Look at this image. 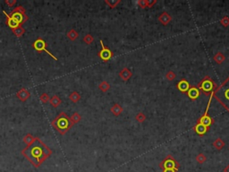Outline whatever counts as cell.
I'll use <instances>...</instances> for the list:
<instances>
[{"label": "cell", "instance_id": "6da1fadb", "mask_svg": "<svg viewBox=\"0 0 229 172\" xmlns=\"http://www.w3.org/2000/svg\"><path fill=\"white\" fill-rule=\"evenodd\" d=\"M21 153L33 165V167L39 168L40 165L52 154V151L39 138L36 137L34 142L26 146Z\"/></svg>", "mask_w": 229, "mask_h": 172}, {"label": "cell", "instance_id": "7a4b0ae2", "mask_svg": "<svg viewBox=\"0 0 229 172\" xmlns=\"http://www.w3.org/2000/svg\"><path fill=\"white\" fill-rule=\"evenodd\" d=\"M51 125L61 135L66 134L69 131V129L74 126L73 122L71 121V118H69L67 114L65 112L59 113L57 117L52 120Z\"/></svg>", "mask_w": 229, "mask_h": 172}, {"label": "cell", "instance_id": "3957f363", "mask_svg": "<svg viewBox=\"0 0 229 172\" xmlns=\"http://www.w3.org/2000/svg\"><path fill=\"white\" fill-rule=\"evenodd\" d=\"M214 97L229 110V78L215 92Z\"/></svg>", "mask_w": 229, "mask_h": 172}, {"label": "cell", "instance_id": "277c9868", "mask_svg": "<svg viewBox=\"0 0 229 172\" xmlns=\"http://www.w3.org/2000/svg\"><path fill=\"white\" fill-rule=\"evenodd\" d=\"M32 48L38 52V53H41L42 51H45V52H47L54 60H56L57 61V58L50 52V51H48L47 49V42L43 39H41V38H38L33 43H32Z\"/></svg>", "mask_w": 229, "mask_h": 172}, {"label": "cell", "instance_id": "5b68a950", "mask_svg": "<svg viewBox=\"0 0 229 172\" xmlns=\"http://www.w3.org/2000/svg\"><path fill=\"white\" fill-rule=\"evenodd\" d=\"M10 16H11L12 18H14L21 26H22V24H23V23L28 20V16H27L25 14L20 13V12L14 11V10H13V11L11 12Z\"/></svg>", "mask_w": 229, "mask_h": 172}, {"label": "cell", "instance_id": "8992f818", "mask_svg": "<svg viewBox=\"0 0 229 172\" xmlns=\"http://www.w3.org/2000/svg\"><path fill=\"white\" fill-rule=\"evenodd\" d=\"M100 43H101V46H102V50L99 53V56L100 57V58L102 60L107 61V60H108L112 57V53H111V51L108 48H105V46L102 43V41H100Z\"/></svg>", "mask_w": 229, "mask_h": 172}, {"label": "cell", "instance_id": "52a82bcc", "mask_svg": "<svg viewBox=\"0 0 229 172\" xmlns=\"http://www.w3.org/2000/svg\"><path fill=\"white\" fill-rule=\"evenodd\" d=\"M214 88V83L211 80L206 79L200 84V89L205 92H210Z\"/></svg>", "mask_w": 229, "mask_h": 172}, {"label": "cell", "instance_id": "ba28073f", "mask_svg": "<svg viewBox=\"0 0 229 172\" xmlns=\"http://www.w3.org/2000/svg\"><path fill=\"white\" fill-rule=\"evenodd\" d=\"M16 97L21 102H26L31 97V93H30V92L26 88H23L19 92H16Z\"/></svg>", "mask_w": 229, "mask_h": 172}, {"label": "cell", "instance_id": "9c48e42d", "mask_svg": "<svg viewBox=\"0 0 229 172\" xmlns=\"http://www.w3.org/2000/svg\"><path fill=\"white\" fill-rule=\"evenodd\" d=\"M3 14H4L5 15V17H6V24H7V26L10 27L12 30H14V29H15V28L21 26V25H20L14 18H12V17L10 16V14H8L5 11H3Z\"/></svg>", "mask_w": 229, "mask_h": 172}, {"label": "cell", "instance_id": "30bf717a", "mask_svg": "<svg viewBox=\"0 0 229 172\" xmlns=\"http://www.w3.org/2000/svg\"><path fill=\"white\" fill-rule=\"evenodd\" d=\"M160 167L163 168L164 170H168V169H173V170H176L177 165L176 163V161L173 159H166L162 164H160Z\"/></svg>", "mask_w": 229, "mask_h": 172}, {"label": "cell", "instance_id": "8fae6325", "mask_svg": "<svg viewBox=\"0 0 229 172\" xmlns=\"http://www.w3.org/2000/svg\"><path fill=\"white\" fill-rule=\"evenodd\" d=\"M200 95V92L197 88L193 87V88H191L189 91H188V96L191 98V100H196Z\"/></svg>", "mask_w": 229, "mask_h": 172}, {"label": "cell", "instance_id": "7c38bea8", "mask_svg": "<svg viewBox=\"0 0 229 172\" xmlns=\"http://www.w3.org/2000/svg\"><path fill=\"white\" fill-rule=\"evenodd\" d=\"M178 89L181 91V92H186V91H188V89L190 88V85H189V83H188V82H186L185 80H183V81H181L179 83H178Z\"/></svg>", "mask_w": 229, "mask_h": 172}, {"label": "cell", "instance_id": "4fadbf2b", "mask_svg": "<svg viewBox=\"0 0 229 172\" xmlns=\"http://www.w3.org/2000/svg\"><path fill=\"white\" fill-rule=\"evenodd\" d=\"M195 131H196V133L199 134L200 136H202V135H204V134L207 132V127L204 126V125H202V124H200V123H199V124L196 126V127H195Z\"/></svg>", "mask_w": 229, "mask_h": 172}, {"label": "cell", "instance_id": "5bb4252c", "mask_svg": "<svg viewBox=\"0 0 229 172\" xmlns=\"http://www.w3.org/2000/svg\"><path fill=\"white\" fill-rule=\"evenodd\" d=\"M49 102L50 104L54 107V108H57L58 106H60V104L62 102V101H61V99L58 97V96H56V95H54L50 100H49Z\"/></svg>", "mask_w": 229, "mask_h": 172}, {"label": "cell", "instance_id": "9a60e30c", "mask_svg": "<svg viewBox=\"0 0 229 172\" xmlns=\"http://www.w3.org/2000/svg\"><path fill=\"white\" fill-rule=\"evenodd\" d=\"M36 140V137H34L32 135H31V134H27L24 138H23V142L24 143H26L27 144V146H29V145H31V144H32L33 142H34V141Z\"/></svg>", "mask_w": 229, "mask_h": 172}, {"label": "cell", "instance_id": "2e32d148", "mask_svg": "<svg viewBox=\"0 0 229 172\" xmlns=\"http://www.w3.org/2000/svg\"><path fill=\"white\" fill-rule=\"evenodd\" d=\"M12 32H13V33L15 35L16 37L20 38V37H22L23 35L25 33V29L23 28L22 26H19V27H17V28L12 30Z\"/></svg>", "mask_w": 229, "mask_h": 172}, {"label": "cell", "instance_id": "e0dca14e", "mask_svg": "<svg viewBox=\"0 0 229 172\" xmlns=\"http://www.w3.org/2000/svg\"><path fill=\"white\" fill-rule=\"evenodd\" d=\"M200 123L202 124V125H204V126H206V127H208L210 126V124H211V119L207 116V114H205L204 117L200 119Z\"/></svg>", "mask_w": 229, "mask_h": 172}, {"label": "cell", "instance_id": "ac0fdd59", "mask_svg": "<svg viewBox=\"0 0 229 172\" xmlns=\"http://www.w3.org/2000/svg\"><path fill=\"white\" fill-rule=\"evenodd\" d=\"M67 37H68V39H71V40H75L77 39V37H78V33H77L75 30H70V31L67 33Z\"/></svg>", "mask_w": 229, "mask_h": 172}, {"label": "cell", "instance_id": "d6986e66", "mask_svg": "<svg viewBox=\"0 0 229 172\" xmlns=\"http://www.w3.org/2000/svg\"><path fill=\"white\" fill-rule=\"evenodd\" d=\"M80 95H79V93L76 92H72L71 94H70V96H69V99L73 102H77L79 100H80Z\"/></svg>", "mask_w": 229, "mask_h": 172}, {"label": "cell", "instance_id": "ffe728a7", "mask_svg": "<svg viewBox=\"0 0 229 172\" xmlns=\"http://www.w3.org/2000/svg\"><path fill=\"white\" fill-rule=\"evenodd\" d=\"M39 99H40V102H41L43 104L47 103V102H49V100H50L49 96H48L47 93H42V94L40 95Z\"/></svg>", "mask_w": 229, "mask_h": 172}, {"label": "cell", "instance_id": "44dd1931", "mask_svg": "<svg viewBox=\"0 0 229 172\" xmlns=\"http://www.w3.org/2000/svg\"><path fill=\"white\" fill-rule=\"evenodd\" d=\"M80 120H81V116H80L78 113H75V114L72 116V117H71V121L73 122V124L78 123Z\"/></svg>", "mask_w": 229, "mask_h": 172}, {"label": "cell", "instance_id": "7402d4cb", "mask_svg": "<svg viewBox=\"0 0 229 172\" xmlns=\"http://www.w3.org/2000/svg\"><path fill=\"white\" fill-rule=\"evenodd\" d=\"M84 39V41H85L87 44H90V43H91V41L93 40L92 37H91L90 34L86 35V36L84 37V39Z\"/></svg>", "mask_w": 229, "mask_h": 172}, {"label": "cell", "instance_id": "603a6c76", "mask_svg": "<svg viewBox=\"0 0 229 172\" xmlns=\"http://www.w3.org/2000/svg\"><path fill=\"white\" fill-rule=\"evenodd\" d=\"M14 10V11H17V12H20V13H23V14H25V12H26L25 8H24L23 5H19V6L15 7Z\"/></svg>", "mask_w": 229, "mask_h": 172}, {"label": "cell", "instance_id": "cb8c5ba5", "mask_svg": "<svg viewBox=\"0 0 229 172\" xmlns=\"http://www.w3.org/2000/svg\"><path fill=\"white\" fill-rule=\"evenodd\" d=\"M5 3L7 5H9L10 7H13V6L16 4V0H5Z\"/></svg>", "mask_w": 229, "mask_h": 172}, {"label": "cell", "instance_id": "d4e9b609", "mask_svg": "<svg viewBox=\"0 0 229 172\" xmlns=\"http://www.w3.org/2000/svg\"><path fill=\"white\" fill-rule=\"evenodd\" d=\"M164 172H176V170H173V169H168V170H164Z\"/></svg>", "mask_w": 229, "mask_h": 172}, {"label": "cell", "instance_id": "484cf974", "mask_svg": "<svg viewBox=\"0 0 229 172\" xmlns=\"http://www.w3.org/2000/svg\"><path fill=\"white\" fill-rule=\"evenodd\" d=\"M226 172H229V167H227V168L226 169Z\"/></svg>", "mask_w": 229, "mask_h": 172}]
</instances>
